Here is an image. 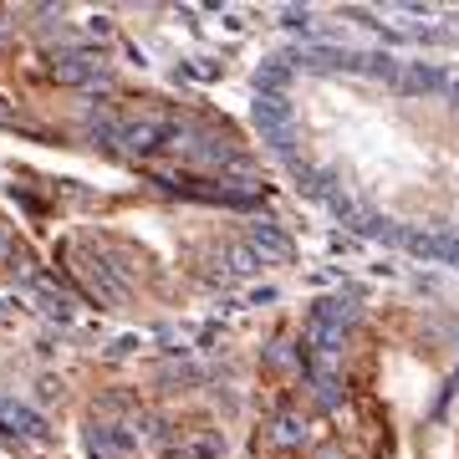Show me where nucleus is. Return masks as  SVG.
<instances>
[{
  "instance_id": "7ed1b4c3",
  "label": "nucleus",
  "mask_w": 459,
  "mask_h": 459,
  "mask_svg": "<svg viewBox=\"0 0 459 459\" xmlns=\"http://www.w3.org/2000/svg\"><path fill=\"white\" fill-rule=\"evenodd\" d=\"M296 439H307V429L296 424V419H281V424H276V444H296Z\"/></svg>"
},
{
  "instance_id": "f03ea898",
  "label": "nucleus",
  "mask_w": 459,
  "mask_h": 459,
  "mask_svg": "<svg viewBox=\"0 0 459 459\" xmlns=\"http://www.w3.org/2000/svg\"><path fill=\"white\" fill-rule=\"evenodd\" d=\"M255 246H265L271 255H286V250H291V246H286V235H276L271 225H261V230H255Z\"/></svg>"
},
{
  "instance_id": "20e7f679",
  "label": "nucleus",
  "mask_w": 459,
  "mask_h": 459,
  "mask_svg": "<svg viewBox=\"0 0 459 459\" xmlns=\"http://www.w3.org/2000/svg\"><path fill=\"white\" fill-rule=\"evenodd\" d=\"M0 250H5V240H0Z\"/></svg>"
},
{
  "instance_id": "f257e3e1",
  "label": "nucleus",
  "mask_w": 459,
  "mask_h": 459,
  "mask_svg": "<svg viewBox=\"0 0 459 459\" xmlns=\"http://www.w3.org/2000/svg\"><path fill=\"white\" fill-rule=\"evenodd\" d=\"M255 123L265 128V138H276V148H286V128H291V108L281 92H261L255 98Z\"/></svg>"
}]
</instances>
